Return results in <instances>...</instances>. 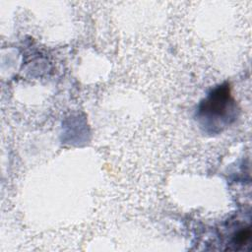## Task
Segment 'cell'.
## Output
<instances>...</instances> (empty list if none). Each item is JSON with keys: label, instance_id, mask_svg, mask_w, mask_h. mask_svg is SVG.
Masks as SVG:
<instances>
[{"label": "cell", "instance_id": "6da1fadb", "mask_svg": "<svg viewBox=\"0 0 252 252\" xmlns=\"http://www.w3.org/2000/svg\"><path fill=\"white\" fill-rule=\"evenodd\" d=\"M234 111V101L230 95V91L227 85H222L215 89L208 97L201 102L199 107V116L206 119V123L218 126H224L229 123V118L232 117Z\"/></svg>", "mask_w": 252, "mask_h": 252}]
</instances>
